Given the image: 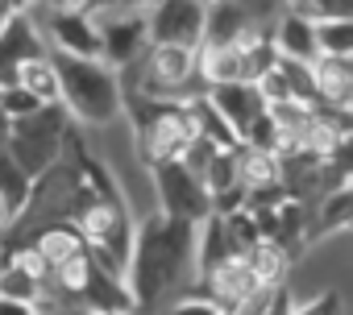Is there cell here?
I'll list each match as a JSON object with an SVG mask.
<instances>
[{
	"mask_svg": "<svg viewBox=\"0 0 353 315\" xmlns=\"http://www.w3.org/2000/svg\"><path fill=\"white\" fill-rule=\"evenodd\" d=\"M192 245H196V224L188 220H166L150 212L141 224H133V249L125 265V290L133 315L158 307L174 286L196 282Z\"/></svg>",
	"mask_w": 353,
	"mask_h": 315,
	"instance_id": "cell-1",
	"label": "cell"
},
{
	"mask_svg": "<svg viewBox=\"0 0 353 315\" xmlns=\"http://www.w3.org/2000/svg\"><path fill=\"white\" fill-rule=\"evenodd\" d=\"M54 75H59V104L67 108L71 120L88 129H104L121 116V75L100 63V58H71V54H50Z\"/></svg>",
	"mask_w": 353,
	"mask_h": 315,
	"instance_id": "cell-2",
	"label": "cell"
},
{
	"mask_svg": "<svg viewBox=\"0 0 353 315\" xmlns=\"http://www.w3.org/2000/svg\"><path fill=\"white\" fill-rule=\"evenodd\" d=\"M121 112L133 116L137 149L150 166L179 158L200 137L192 104H179V100H150V96H137V91H121Z\"/></svg>",
	"mask_w": 353,
	"mask_h": 315,
	"instance_id": "cell-3",
	"label": "cell"
},
{
	"mask_svg": "<svg viewBox=\"0 0 353 315\" xmlns=\"http://www.w3.org/2000/svg\"><path fill=\"white\" fill-rule=\"evenodd\" d=\"M67 129H71L67 108H63V104H42L38 112L9 120V141H5V149L17 158V166H21L30 179H38L46 166H54L59 158H63V137H67Z\"/></svg>",
	"mask_w": 353,
	"mask_h": 315,
	"instance_id": "cell-4",
	"label": "cell"
},
{
	"mask_svg": "<svg viewBox=\"0 0 353 315\" xmlns=\"http://www.w3.org/2000/svg\"><path fill=\"white\" fill-rule=\"evenodd\" d=\"M154 175V195H158V216L166 220H188V224H200L204 216H212V199L204 191V183L196 175L183 171V162H154L150 166Z\"/></svg>",
	"mask_w": 353,
	"mask_h": 315,
	"instance_id": "cell-5",
	"label": "cell"
},
{
	"mask_svg": "<svg viewBox=\"0 0 353 315\" xmlns=\"http://www.w3.org/2000/svg\"><path fill=\"white\" fill-rule=\"evenodd\" d=\"M96 17V30H100V63H108L112 71H129L145 46H150V34H145V13H121V9H100L92 13Z\"/></svg>",
	"mask_w": 353,
	"mask_h": 315,
	"instance_id": "cell-6",
	"label": "cell"
},
{
	"mask_svg": "<svg viewBox=\"0 0 353 315\" xmlns=\"http://www.w3.org/2000/svg\"><path fill=\"white\" fill-rule=\"evenodd\" d=\"M150 46H188L200 50L204 42V0H158L145 13Z\"/></svg>",
	"mask_w": 353,
	"mask_h": 315,
	"instance_id": "cell-7",
	"label": "cell"
},
{
	"mask_svg": "<svg viewBox=\"0 0 353 315\" xmlns=\"http://www.w3.org/2000/svg\"><path fill=\"white\" fill-rule=\"evenodd\" d=\"M30 58H46V38L34 21V13L13 9L0 21V87L13 83V71Z\"/></svg>",
	"mask_w": 353,
	"mask_h": 315,
	"instance_id": "cell-8",
	"label": "cell"
},
{
	"mask_svg": "<svg viewBox=\"0 0 353 315\" xmlns=\"http://www.w3.org/2000/svg\"><path fill=\"white\" fill-rule=\"evenodd\" d=\"M46 38L54 42V54L100 58V30H96V17L83 13V9H54V13H46Z\"/></svg>",
	"mask_w": 353,
	"mask_h": 315,
	"instance_id": "cell-9",
	"label": "cell"
},
{
	"mask_svg": "<svg viewBox=\"0 0 353 315\" xmlns=\"http://www.w3.org/2000/svg\"><path fill=\"white\" fill-rule=\"evenodd\" d=\"M204 100H208V104L225 116V124L237 133V145H241L245 129L266 112V100L258 96L254 83H212V87L204 91Z\"/></svg>",
	"mask_w": 353,
	"mask_h": 315,
	"instance_id": "cell-10",
	"label": "cell"
},
{
	"mask_svg": "<svg viewBox=\"0 0 353 315\" xmlns=\"http://www.w3.org/2000/svg\"><path fill=\"white\" fill-rule=\"evenodd\" d=\"M307 71H312V100H316V108L349 112V100H353V63L320 54L316 63H307Z\"/></svg>",
	"mask_w": 353,
	"mask_h": 315,
	"instance_id": "cell-11",
	"label": "cell"
},
{
	"mask_svg": "<svg viewBox=\"0 0 353 315\" xmlns=\"http://www.w3.org/2000/svg\"><path fill=\"white\" fill-rule=\"evenodd\" d=\"M270 46H274V54L279 58H291V63H316L320 58V50H316V25L312 21H303V17H295V13H274V21H270Z\"/></svg>",
	"mask_w": 353,
	"mask_h": 315,
	"instance_id": "cell-12",
	"label": "cell"
},
{
	"mask_svg": "<svg viewBox=\"0 0 353 315\" xmlns=\"http://www.w3.org/2000/svg\"><path fill=\"white\" fill-rule=\"evenodd\" d=\"M233 241H229V228H225V216H204L196 224V245H192V261H196V282H204L208 274H216L225 261H233Z\"/></svg>",
	"mask_w": 353,
	"mask_h": 315,
	"instance_id": "cell-13",
	"label": "cell"
},
{
	"mask_svg": "<svg viewBox=\"0 0 353 315\" xmlns=\"http://www.w3.org/2000/svg\"><path fill=\"white\" fill-rule=\"evenodd\" d=\"M30 249L42 257V265H46V274H50V278H54L59 270L75 265L79 257H88V245H83V237H79L71 224H50V228L34 232ZM50 278H46V282H50Z\"/></svg>",
	"mask_w": 353,
	"mask_h": 315,
	"instance_id": "cell-14",
	"label": "cell"
},
{
	"mask_svg": "<svg viewBox=\"0 0 353 315\" xmlns=\"http://www.w3.org/2000/svg\"><path fill=\"white\" fill-rule=\"evenodd\" d=\"M349 216H353V191L341 183V187H328L320 199H316V208H312V216H307V228H303V245H312V241H324V237H336V232H345L349 228Z\"/></svg>",
	"mask_w": 353,
	"mask_h": 315,
	"instance_id": "cell-15",
	"label": "cell"
},
{
	"mask_svg": "<svg viewBox=\"0 0 353 315\" xmlns=\"http://www.w3.org/2000/svg\"><path fill=\"white\" fill-rule=\"evenodd\" d=\"M237 187L262 191V187H279V153L274 149H254V145H237Z\"/></svg>",
	"mask_w": 353,
	"mask_h": 315,
	"instance_id": "cell-16",
	"label": "cell"
},
{
	"mask_svg": "<svg viewBox=\"0 0 353 315\" xmlns=\"http://www.w3.org/2000/svg\"><path fill=\"white\" fill-rule=\"evenodd\" d=\"M241 261H245V270L262 282V286H283V274H287V249L283 245H274L270 237H262V241H254L245 253H241Z\"/></svg>",
	"mask_w": 353,
	"mask_h": 315,
	"instance_id": "cell-17",
	"label": "cell"
},
{
	"mask_svg": "<svg viewBox=\"0 0 353 315\" xmlns=\"http://www.w3.org/2000/svg\"><path fill=\"white\" fill-rule=\"evenodd\" d=\"M13 83H17L21 91H30L38 104H59V75H54L50 54H46V58H30V63H21V67L13 71Z\"/></svg>",
	"mask_w": 353,
	"mask_h": 315,
	"instance_id": "cell-18",
	"label": "cell"
},
{
	"mask_svg": "<svg viewBox=\"0 0 353 315\" xmlns=\"http://www.w3.org/2000/svg\"><path fill=\"white\" fill-rule=\"evenodd\" d=\"M42 278L17 257V253H9V261H0V298H17V303H38V294H42Z\"/></svg>",
	"mask_w": 353,
	"mask_h": 315,
	"instance_id": "cell-19",
	"label": "cell"
},
{
	"mask_svg": "<svg viewBox=\"0 0 353 315\" xmlns=\"http://www.w3.org/2000/svg\"><path fill=\"white\" fill-rule=\"evenodd\" d=\"M30 175L17 166V158L0 145V199H5V208H9V216H17L21 208H26V199H30Z\"/></svg>",
	"mask_w": 353,
	"mask_h": 315,
	"instance_id": "cell-20",
	"label": "cell"
},
{
	"mask_svg": "<svg viewBox=\"0 0 353 315\" xmlns=\"http://www.w3.org/2000/svg\"><path fill=\"white\" fill-rule=\"evenodd\" d=\"M204 191H208V199H216L225 191H237V145L212 153V162L204 171Z\"/></svg>",
	"mask_w": 353,
	"mask_h": 315,
	"instance_id": "cell-21",
	"label": "cell"
},
{
	"mask_svg": "<svg viewBox=\"0 0 353 315\" xmlns=\"http://www.w3.org/2000/svg\"><path fill=\"white\" fill-rule=\"evenodd\" d=\"M287 13L320 25V21H353V0H287Z\"/></svg>",
	"mask_w": 353,
	"mask_h": 315,
	"instance_id": "cell-22",
	"label": "cell"
},
{
	"mask_svg": "<svg viewBox=\"0 0 353 315\" xmlns=\"http://www.w3.org/2000/svg\"><path fill=\"white\" fill-rule=\"evenodd\" d=\"M316 50L324 58H349L353 54V21H320L316 25Z\"/></svg>",
	"mask_w": 353,
	"mask_h": 315,
	"instance_id": "cell-23",
	"label": "cell"
},
{
	"mask_svg": "<svg viewBox=\"0 0 353 315\" xmlns=\"http://www.w3.org/2000/svg\"><path fill=\"white\" fill-rule=\"evenodd\" d=\"M42 104L30 96V91H21L17 83H9V87H0V112H5L9 120H17V116H30V112H38Z\"/></svg>",
	"mask_w": 353,
	"mask_h": 315,
	"instance_id": "cell-24",
	"label": "cell"
},
{
	"mask_svg": "<svg viewBox=\"0 0 353 315\" xmlns=\"http://www.w3.org/2000/svg\"><path fill=\"white\" fill-rule=\"evenodd\" d=\"M287 315H345V303H341L336 290H320V294L307 298V303H291Z\"/></svg>",
	"mask_w": 353,
	"mask_h": 315,
	"instance_id": "cell-25",
	"label": "cell"
},
{
	"mask_svg": "<svg viewBox=\"0 0 353 315\" xmlns=\"http://www.w3.org/2000/svg\"><path fill=\"white\" fill-rule=\"evenodd\" d=\"M166 315H225V311H221V307H212L208 298H200V294H196V298H183V303H174Z\"/></svg>",
	"mask_w": 353,
	"mask_h": 315,
	"instance_id": "cell-26",
	"label": "cell"
},
{
	"mask_svg": "<svg viewBox=\"0 0 353 315\" xmlns=\"http://www.w3.org/2000/svg\"><path fill=\"white\" fill-rule=\"evenodd\" d=\"M158 0H108V9H121V13H150Z\"/></svg>",
	"mask_w": 353,
	"mask_h": 315,
	"instance_id": "cell-27",
	"label": "cell"
},
{
	"mask_svg": "<svg viewBox=\"0 0 353 315\" xmlns=\"http://www.w3.org/2000/svg\"><path fill=\"white\" fill-rule=\"evenodd\" d=\"M287 311H291V294H287L283 286H274V298L266 303V311H262V315H287Z\"/></svg>",
	"mask_w": 353,
	"mask_h": 315,
	"instance_id": "cell-28",
	"label": "cell"
},
{
	"mask_svg": "<svg viewBox=\"0 0 353 315\" xmlns=\"http://www.w3.org/2000/svg\"><path fill=\"white\" fill-rule=\"evenodd\" d=\"M0 315H38L34 303H17V298H0Z\"/></svg>",
	"mask_w": 353,
	"mask_h": 315,
	"instance_id": "cell-29",
	"label": "cell"
},
{
	"mask_svg": "<svg viewBox=\"0 0 353 315\" xmlns=\"http://www.w3.org/2000/svg\"><path fill=\"white\" fill-rule=\"evenodd\" d=\"M13 9H17V0H0V21H5V17H9Z\"/></svg>",
	"mask_w": 353,
	"mask_h": 315,
	"instance_id": "cell-30",
	"label": "cell"
},
{
	"mask_svg": "<svg viewBox=\"0 0 353 315\" xmlns=\"http://www.w3.org/2000/svg\"><path fill=\"white\" fill-rule=\"evenodd\" d=\"M5 141H9V116L0 112V145H5Z\"/></svg>",
	"mask_w": 353,
	"mask_h": 315,
	"instance_id": "cell-31",
	"label": "cell"
},
{
	"mask_svg": "<svg viewBox=\"0 0 353 315\" xmlns=\"http://www.w3.org/2000/svg\"><path fill=\"white\" fill-rule=\"evenodd\" d=\"M13 216H9V208H5V199H0V232H5V224H9Z\"/></svg>",
	"mask_w": 353,
	"mask_h": 315,
	"instance_id": "cell-32",
	"label": "cell"
},
{
	"mask_svg": "<svg viewBox=\"0 0 353 315\" xmlns=\"http://www.w3.org/2000/svg\"><path fill=\"white\" fill-rule=\"evenodd\" d=\"M92 315H133V311H92Z\"/></svg>",
	"mask_w": 353,
	"mask_h": 315,
	"instance_id": "cell-33",
	"label": "cell"
}]
</instances>
